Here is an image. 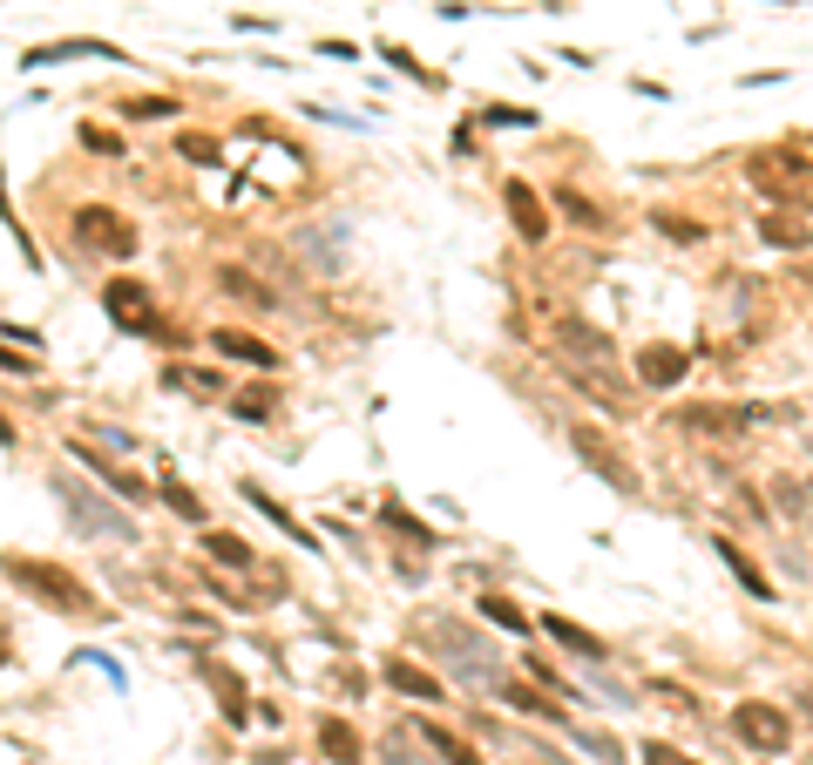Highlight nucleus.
Returning a JSON list of instances; mask_svg holds the SVG:
<instances>
[{"label":"nucleus","mask_w":813,"mask_h":765,"mask_svg":"<svg viewBox=\"0 0 813 765\" xmlns=\"http://www.w3.org/2000/svg\"><path fill=\"white\" fill-rule=\"evenodd\" d=\"M0 576H8L27 603H42V610H55V617H89V623H109L115 610L109 603L68 570V562H55V555H21V549H0Z\"/></svg>","instance_id":"1"},{"label":"nucleus","mask_w":813,"mask_h":765,"mask_svg":"<svg viewBox=\"0 0 813 765\" xmlns=\"http://www.w3.org/2000/svg\"><path fill=\"white\" fill-rule=\"evenodd\" d=\"M0 224H8V237L21 245V258H27V271H42V245H34V230L14 217V196H8V170H0Z\"/></svg>","instance_id":"20"},{"label":"nucleus","mask_w":813,"mask_h":765,"mask_svg":"<svg viewBox=\"0 0 813 765\" xmlns=\"http://www.w3.org/2000/svg\"><path fill=\"white\" fill-rule=\"evenodd\" d=\"M665 237H678V245H691V237H699V224H691V217H665Z\"/></svg>","instance_id":"38"},{"label":"nucleus","mask_w":813,"mask_h":765,"mask_svg":"<svg viewBox=\"0 0 813 765\" xmlns=\"http://www.w3.org/2000/svg\"><path fill=\"white\" fill-rule=\"evenodd\" d=\"M732 732H739L753 752H787V739H793V718H787L780 705H759V698H746L739 711H732Z\"/></svg>","instance_id":"7"},{"label":"nucleus","mask_w":813,"mask_h":765,"mask_svg":"<svg viewBox=\"0 0 813 765\" xmlns=\"http://www.w3.org/2000/svg\"><path fill=\"white\" fill-rule=\"evenodd\" d=\"M386 765H420V758H414V752H407L400 739H386Z\"/></svg>","instance_id":"40"},{"label":"nucleus","mask_w":813,"mask_h":765,"mask_svg":"<svg viewBox=\"0 0 813 765\" xmlns=\"http://www.w3.org/2000/svg\"><path fill=\"white\" fill-rule=\"evenodd\" d=\"M68 461L82 468V474H95L102 488L115 495V502H129V508H143V502H157V481H143L123 454H109V448H89L82 434H68Z\"/></svg>","instance_id":"3"},{"label":"nucleus","mask_w":813,"mask_h":765,"mask_svg":"<svg viewBox=\"0 0 813 765\" xmlns=\"http://www.w3.org/2000/svg\"><path fill=\"white\" fill-rule=\"evenodd\" d=\"M0 448H21V434H14V420L0 414Z\"/></svg>","instance_id":"41"},{"label":"nucleus","mask_w":813,"mask_h":765,"mask_svg":"<svg viewBox=\"0 0 813 765\" xmlns=\"http://www.w3.org/2000/svg\"><path fill=\"white\" fill-rule=\"evenodd\" d=\"M55 495H61L68 521H75V529H82V536H115V542H129V536H136L123 515H115V508H102V502H95L89 488H75V481H55Z\"/></svg>","instance_id":"8"},{"label":"nucleus","mask_w":813,"mask_h":765,"mask_svg":"<svg viewBox=\"0 0 813 765\" xmlns=\"http://www.w3.org/2000/svg\"><path fill=\"white\" fill-rule=\"evenodd\" d=\"M509 217H516V230H522V245H542V237H550V217H542V204H535L529 183H509Z\"/></svg>","instance_id":"17"},{"label":"nucleus","mask_w":813,"mask_h":765,"mask_svg":"<svg viewBox=\"0 0 813 765\" xmlns=\"http://www.w3.org/2000/svg\"><path fill=\"white\" fill-rule=\"evenodd\" d=\"M217 292H224V299H245V305H258V312L271 305V292L258 285L251 271H238V265H224V271H217Z\"/></svg>","instance_id":"26"},{"label":"nucleus","mask_w":813,"mask_h":765,"mask_svg":"<svg viewBox=\"0 0 813 765\" xmlns=\"http://www.w3.org/2000/svg\"><path fill=\"white\" fill-rule=\"evenodd\" d=\"M75 136H82V149H95V156H123V136H115V130H95V123H82Z\"/></svg>","instance_id":"30"},{"label":"nucleus","mask_w":813,"mask_h":765,"mask_svg":"<svg viewBox=\"0 0 813 765\" xmlns=\"http://www.w3.org/2000/svg\"><path fill=\"white\" fill-rule=\"evenodd\" d=\"M501 698H509L516 711H529V718H550V724H569V711H563L556 698H542V691H529V684H501Z\"/></svg>","instance_id":"24"},{"label":"nucleus","mask_w":813,"mask_h":765,"mask_svg":"<svg viewBox=\"0 0 813 765\" xmlns=\"http://www.w3.org/2000/svg\"><path fill=\"white\" fill-rule=\"evenodd\" d=\"M0 373H8V380H34V373H42V359H34V352H14L8 339H0Z\"/></svg>","instance_id":"27"},{"label":"nucleus","mask_w":813,"mask_h":765,"mask_svg":"<svg viewBox=\"0 0 813 765\" xmlns=\"http://www.w3.org/2000/svg\"><path fill=\"white\" fill-rule=\"evenodd\" d=\"M420 739H428V745L441 752V765H482V758H475V745H461V739L448 732V724H434V718H420Z\"/></svg>","instance_id":"23"},{"label":"nucleus","mask_w":813,"mask_h":765,"mask_svg":"<svg viewBox=\"0 0 813 765\" xmlns=\"http://www.w3.org/2000/svg\"><path fill=\"white\" fill-rule=\"evenodd\" d=\"M434 637H448V664H454L461 684H488V677H495V651H488L482 637L454 630V623H434Z\"/></svg>","instance_id":"11"},{"label":"nucleus","mask_w":813,"mask_h":765,"mask_svg":"<svg viewBox=\"0 0 813 765\" xmlns=\"http://www.w3.org/2000/svg\"><path fill=\"white\" fill-rule=\"evenodd\" d=\"M238 495H245V502H251V508H258V515L271 521V529H285V536H292L298 549H313V555H319V536H313V529H305V521H298V515H292L285 502H271V495L258 488V481H245V488H238Z\"/></svg>","instance_id":"12"},{"label":"nucleus","mask_w":813,"mask_h":765,"mask_svg":"<svg viewBox=\"0 0 813 765\" xmlns=\"http://www.w3.org/2000/svg\"><path fill=\"white\" fill-rule=\"evenodd\" d=\"M766 237H772V245H806V230H800V224H787V217H772V224H766Z\"/></svg>","instance_id":"37"},{"label":"nucleus","mask_w":813,"mask_h":765,"mask_svg":"<svg viewBox=\"0 0 813 765\" xmlns=\"http://www.w3.org/2000/svg\"><path fill=\"white\" fill-rule=\"evenodd\" d=\"M136 245H143V230L123 217V211H109V204H82L75 211V251H95V258H136Z\"/></svg>","instance_id":"4"},{"label":"nucleus","mask_w":813,"mask_h":765,"mask_svg":"<svg viewBox=\"0 0 813 765\" xmlns=\"http://www.w3.org/2000/svg\"><path fill=\"white\" fill-rule=\"evenodd\" d=\"M386 684H394V691H407V698H441V684L420 671V664H407V657H386Z\"/></svg>","instance_id":"21"},{"label":"nucleus","mask_w":813,"mask_h":765,"mask_svg":"<svg viewBox=\"0 0 813 765\" xmlns=\"http://www.w3.org/2000/svg\"><path fill=\"white\" fill-rule=\"evenodd\" d=\"M102 312H109L123 333L163 339V326H157V305H149V285H143V278H109V285H102Z\"/></svg>","instance_id":"5"},{"label":"nucleus","mask_w":813,"mask_h":765,"mask_svg":"<svg viewBox=\"0 0 813 765\" xmlns=\"http://www.w3.org/2000/svg\"><path fill=\"white\" fill-rule=\"evenodd\" d=\"M637 380L644 386H678L685 380V352L678 346H644L637 352Z\"/></svg>","instance_id":"16"},{"label":"nucleus","mask_w":813,"mask_h":765,"mask_svg":"<svg viewBox=\"0 0 813 765\" xmlns=\"http://www.w3.org/2000/svg\"><path fill=\"white\" fill-rule=\"evenodd\" d=\"M211 352H224L230 367H258V373H279V367H285L279 346H264V339L245 333V326H211Z\"/></svg>","instance_id":"10"},{"label":"nucleus","mask_w":813,"mask_h":765,"mask_svg":"<svg viewBox=\"0 0 813 765\" xmlns=\"http://www.w3.org/2000/svg\"><path fill=\"white\" fill-rule=\"evenodd\" d=\"M157 495L170 502V515H183V521H190V529H204V521H211V515H204V502H197V488H190V481H177V474H163V481H157Z\"/></svg>","instance_id":"19"},{"label":"nucleus","mask_w":813,"mask_h":765,"mask_svg":"<svg viewBox=\"0 0 813 765\" xmlns=\"http://www.w3.org/2000/svg\"><path fill=\"white\" fill-rule=\"evenodd\" d=\"M556 359H563V373H569L576 393H590L597 407L624 414L631 386H624V367H617V346H610L597 326H584V318H563V326H556Z\"/></svg>","instance_id":"2"},{"label":"nucleus","mask_w":813,"mask_h":765,"mask_svg":"<svg viewBox=\"0 0 813 765\" xmlns=\"http://www.w3.org/2000/svg\"><path fill=\"white\" fill-rule=\"evenodd\" d=\"M569 454H576V461H584V468H597V474L610 481V488H617V495H637V468H631L624 454H610L597 427H569Z\"/></svg>","instance_id":"9"},{"label":"nucleus","mask_w":813,"mask_h":765,"mask_svg":"<svg viewBox=\"0 0 813 765\" xmlns=\"http://www.w3.org/2000/svg\"><path fill=\"white\" fill-rule=\"evenodd\" d=\"M0 339H8L14 352H34V359H42V333H34V326H14V318H0Z\"/></svg>","instance_id":"32"},{"label":"nucleus","mask_w":813,"mask_h":765,"mask_svg":"<svg viewBox=\"0 0 813 765\" xmlns=\"http://www.w3.org/2000/svg\"><path fill=\"white\" fill-rule=\"evenodd\" d=\"M8 664H14V623L0 617V671H8Z\"/></svg>","instance_id":"39"},{"label":"nucleus","mask_w":813,"mask_h":765,"mask_svg":"<svg viewBox=\"0 0 813 765\" xmlns=\"http://www.w3.org/2000/svg\"><path fill=\"white\" fill-rule=\"evenodd\" d=\"M177 149L190 156V164H217V143L211 136H177Z\"/></svg>","instance_id":"33"},{"label":"nucleus","mask_w":813,"mask_h":765,"mask_svg":"<svg viewBox=\"0 0 813 765\" xmlns=\"http://www.w3.org/2000/svg\"><path fill=\"white\" fill-rule=\"evenodd\" d=\"M576 745H584L590 758H603V765H624V745H617V739H603V732H569Z\"/></svg>","instance_id":"28"},{"label":"nucleus","mask_w":813,"mask_h":765,"mask_svg":"<svg viewBox=\"0 0 813 765\" xmlns=\"http://www.w3.org/2000/svg\"><path fill=\"white\" fill-rule=\"evenodd\" d=\"M170 115H183L177 95H129L123 102V123H170Z\"/></svg>","instance_id":"25"},{"label":"nucleus","mask_w":813,"mask_h":765,"mask_svg":"<svg viewBox=\"0 0 813 765\" xmlns=\"http://www.w3.org/2000/svg\"><path fill=\"white\" fill-rule=\"evenodd\" d=\"M746 420H759V414H739V407H678V427H691V434H739Z\"/></svg>","instance_id":"18"},{"label":"nucleus","mask_w":813,"mask_h":765,"mask_svg":"<svg viewBox=\"0 0 813 765\" xmlns=\"http://www.w3.org/2000/svg\"><path fill=\"white\" fill-rule=\"evenodd\" d=\"M204 555L217 562V570H238V576H251V570H258L251 542H245V536H230V529H204Z\"/></svg>","instance_id":"14"},{"label":"nucleus","mask_w":813,"mask_h":765,"mask_svg":"<svg viewBox=\"0 0 813 765\" xmlns=\"http://www.w3.org/2000/svg\"><path fill=\"white\" fill-rule=\"evenodd\" d=\"M719 555H725V570H732V576H739V583H746V589H753L759 603H772V583H766V576L753 570V555H746L739 542H732V536H719Z\"/></svg>","instance_id":"22"},{"label":"nucleus","mask_w":813,"mask_h":765,"mask_svg":"<svg viewBox=\"0 0 813 765\" xmlns=\"http://www.w3.org/2000/svg\"><path fill=\"white\" fill-rule=\"evenodd\" d=\"M488 123H495V130H529L535 115H529V109H488Z\"/></svg>","instance_id":"36"},{"label":"nucleus","mask_w":813,"mask_h":765,"mask_svg":"<svg viewBox=\"0 0 813 765\" xmlns=\"http://www.w3.org/2000/svg\"><path fill=\"white\" fill-rule=\"evenodd\" d=\"M482 610H488L495 623H509V630H522V610H516V603H509V596H488V603H482Z\"/></svg>","instance_id":"34"},{"label":"nucleus","mask_w":813,"mask_h":765,"mask_svg":"<svg viewBox=\"0 0 813 765\" xmlns=\"http://www.w3.org/2000/svg\"><path fill=\"white\" fill-rule=\"evenodd\" d=\"M386 61H394L400 75H414V82H428V89H434V75H428V68H420V61H414L407 48H386Z\"/></svg>","instance_id":"35"},{"label":"nucleus","mask_w":813,"mask_h":765,"mask_svg":"<svg viewBox=\"0 0 813 765\" xmlns=\"http://www.w3.org/2000/svg\"><path fill=\"white\" fill-rule=\"evenodd\" d=\"M313 739H319V752H326L332 765H360V752H366V745H360V732H353L346 718H332V711L313 724Z\"/></svg>","instance_id":"13"},{"label":"nucleus","mask_w":813,"mask_h":765,"mask_svg":"<svg viewBox=\"0 0 813 765\" xmlns=\"http://www.w3.org/2000/svg\"><path fill=\"white\" fill-rule=\"evenodd\" d=\"M556 204H563V211H569L576 224H584V230H603V211L590 204V196H569V190H563V196H556Z\"/></svg>","instance_id":"31"},{"label":"nucleus","mask_w":813,"mask_h":765,"mask_svg":"<svg viewBox=\"0 0 813 765\" xmlns=\"http://www.w3.org/2000/svg\"><path fill=\"white\" fill-rule=\"evenodd\" d=\"M61 61H129V48L102 42V34H61V42L21 48V68H61Z\"/></svg>","instance_id":"6"},{"label":"nucleus","mask_w":813,"mask_h":765,"mask_svg":"<svg viewBox=\"0 0 813 765\" xmlns=\"http://www.w3.org/2000/svg\"><path fill=\"white\" fill-rule=\"evenodd\" d=\"M542 630H550V637L563 643V651H576L584 664H603V657H610V643H603V637H590L584 623H569V617H542Z\"/></svg>","instance_id":"15"},{"label":"nucleus","mask_w":813,"mask_h":765,"mask_svg":"<svg viewBox=\"0 0 813 765\" xmlns=\"http://www.w3.org/2000/svg\"><path fill=\"white\" fill-rule=\"evenodd\" d=\"M637 758H644V765H699V758H685V752H678V745H665V739H644V745H637Z\"/></svg>","instance_id":"29"}]
</instances>
